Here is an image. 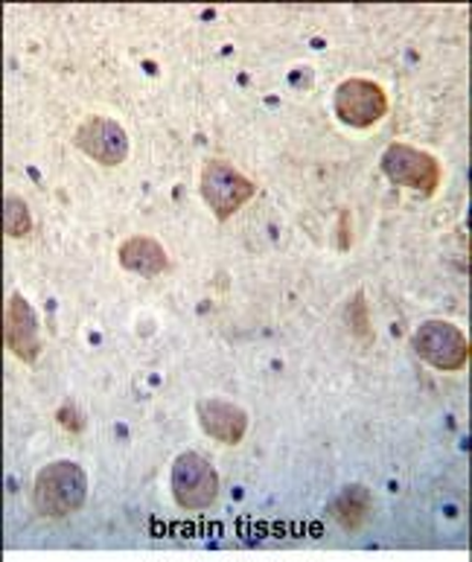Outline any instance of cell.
Masks as SVG:
<instances>
[{
    "mask_svg": "<svg viewBox=\"0 0 472 562\" xmlns=\"http://www.w3.org/2000/svg\"><path fill=\"white\" fill-rule=\"evenodd\" d=\"M88 498V475L79 463H47L33 484V507L42 519H65L85 507Z\"/></svg>",
    "mask_w": 472,
    "mask_h": 562,
    "instance_id": "1",
    "label": "cell"
},
{
    "mask_svg": "<svg viewBox=\"0 0 472 562\" xmlns=\"http://www.w3.org/2000/svg\"><path fill=\"white\" fill-rule=\"evenodd\" d=\"M199 190H202L204 204L211 207L213 216L220 222H228L236 211H243L245 204L251 202L257 187L254 181L239 172L236 167H231L228 160L213 158L204 164L202 178H199Z\"/></svg>",
    "mask_w": 472,
    "mask_h": 562,
    "instance_id": "2",
    "label": "cell"
},
{
    "mask_svg": "<svg viewBox=\"0 0 472 562\" xmlns=\"http://www.w3.org/2000/svg\"><path fill=\"white\" fill-rule=\"evenodd\" d=\"M412 347L417 359L431 364L435 370H443V373H458L470 361V338L464 336V329L449 324V321L420 324L414 333Z\"/></svg>",
    "mask_w": 472,
    "mask_h": 562,
    "instance_id": "3",
    "label": "cell"
},
{
    "mask_svg": "<svg viewBox=\"0 0 472 562\" xmlns=\"http://www.w3.org/2000/svg\"><path fill=\"white\" fill-rule=\"evenodd\" d=\"M380 167L391 184L412 187L423 199H431L438 193L440 181H443V169H440L438 158L429 151L414 149L408 143H391L382 155Z\"/></svg>",
    "mask_w": 472,
    "mask_h": 562,
    "instance_id": "4",
    "label": "cell"
},
{
    "mask_svg": "<svg viewBox=\"0 0 472 562\" xmlns=\"http://www.w3.org/2000/svg\"><path fill=\"white\" fill-rule=\"evenodd\" d=\"M169 484L181 510H207L220 498V472L199 452L178 454Z\"/></svg>",
    "mask_w": 472,
    "mask_h": 562,
    "instance_id": "5",
    "label": "cell"
},
{
    "mask_svg": "<svg viewBox=\"0 0 472 562\" xmlns=\"http://www.w3.org/2000/svg\"><path fill=\"white\" fill-rule=\"evenodd\" d=\"M333 109L345 126L371 128L389 114V93L371 79H347L333 93Z\"/></svg>",
    "mask_w": 472,
    "mask_h": 562,
    "instance_id": "6",
    "label": "cell"
},
{
    "mask_svg": "<svg viewBox=\"0 0 472 562\" xmlns=\"http://www.w3.org/2000/svg\"><path fill=\"white\" fill-rule=\"evenodd\" d=\"M74 146L102 167H120L128 158L126 128L120 126L117 120L102 117V114L85 117L79 123L74 132Z\"/></svg>",
    "mask_w": 472,
    "mask_h": 562,
    "instance_id": "7",
    "label": "cell"
},
{
    "mask_svg": "<svg viewBox=\"0 0 472 562\" xmlns=\"http://www.w3.org/2000/svg\"><path fill=\"white\" fill-rule=\"evenodd\" d=\"M3 345L24 364H35L42 356V333H38V315L33 303L21 292H12L3 312Z\"/></svg>",
    "mask_w": 472,
    "mask_h": 562,
    "instance_id": "8",
    "label": "cell"
},
{
    "mask_svg": "<svg viewBox=\"0 0 472 562\" xmlns=\"http://www.w3.org/2000/svg\"><path fill=\"white\" fill-rule=\"evenodd\" d=\"M195 417H199V426H202L204 435L213 437L222 446L243 443L245 431H248V414H245L243 405L220 400V396L199 400Z\"/></svg>",
    "mask_w": 472,
    "mask_h": 562,
    "instance_id": "9",
    "label": "cell"
},
{
    "mask_svg": "<svg viewBox=\"0 0 472 562\" xmlns=\"http://www.w3.org/2000/svg\"><path fill=\"white\" fill-rule=\"evenodd\" d=\"M117 260L123 269L144 280H155L172 269L167 248L155 236H128L117 248Z\"/></svg>",
    "mask_w": 472,
    "mask_h": 562,
    "instance_id": "10",
    "label": "cell"
},
{
    "mask_svg": "<svg viewBox=\"0 0 472 562\" xmlns=\"http://www.w3.org/2000/svg\"><path fill=\"white\" fill-rule=\"evenodd\" d=\"M373 510V495L371 490L364 487V484H350L338 493V498L329 504V513H333V519L341 525L345 530H359L368 521Z\"/></svg>",
    "mask_w": 472,
    "mask_h": 562,
    "instance_id": "11",
    "label": "cell"
},
{
    "mask_svg": "<svg viewBox=\"0 0 472 562\" xmlns=\"http://www.w3.org/2000/svg\"><path fill=\"white\" fill-rule=\"evenodd\" d=\"M30 231H33V216H30L26 202L18 195H7L3 199V234L12 239H24Z\"/></svg>",
    "mask_w": 472,
    "mask_h": 562,
    "instance_id": "12",
    "label": "cell"
},
{
    "mask_svg": "<svg viewBox=\"0 0 472 562\" xmlns=\"http://www.w3.org/2000/svg\"><path fill=\"white\" fill-rule=\"evenodd\" d=\"M345 321H347V329L353 333V338H362V341H368V338H371V333H373L371 306H368V301H364L362 289L353 294V301L347 303Z\"/></svg>",
    "mask_w": 472,
    "mask_h": 562,
    "instance_id": "13",
    "label": "cell"
},
{
    "mask_svg": "<svg viewBox=\"0 0 472 562\" xmlns=\"http://www.w3.org/2000/svg\"><path fill=\"white\" fill-rule=\"evenodd\" d=\"M59 423L61 428H68V431H82L85 428V417L79 414V408L70 403V400L59 408Z\"/></svg>",
    "mask_w": 472,
    "mask_h": 562,
    "instance_id": "14",
    "label": "cell"
},
{
    "mask_svg": "<svg viewBox=\"0 0 472 562\" xmlns=\"http://www.w3.org/2000/svg\"><path fill=\"white\" fill-rule=\"evenodd\" d=\"M350 248V239H347V213H341V251Z\"/></svg>",
    "mask_w": 472,
    "mask_h": 562,
    "instance_id": "15",
    "label": "cell"
}]
</instances>
